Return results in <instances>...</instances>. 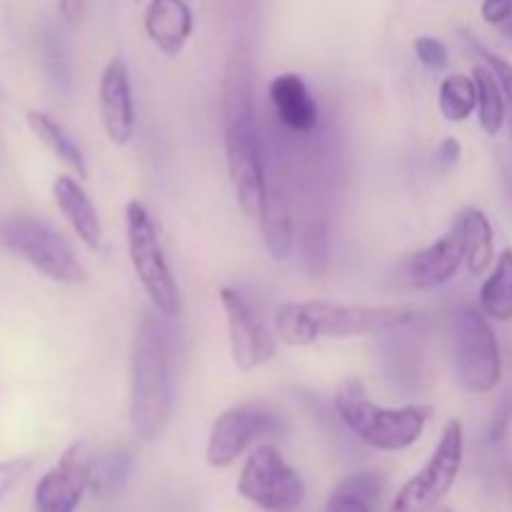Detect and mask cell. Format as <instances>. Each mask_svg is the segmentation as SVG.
Returning <instances> with one entry per match:
<instances>
[{
  "label": "cell",
  "mask_w": 512,
  "mask_h": 512,
  "mask_svg": "<svg viewBox=\"0 0 512 512\" xmlns=\"http://www.w3.org/2000/svg\"><path fill=\"white\" fill-rule=\"evenodd\" d=\"M25 120H28V128L33 130L35 138L65 165L75 173V178L83 180L88 178V160H85L83 148L75 143L73 135L63 128V123L53 118V115L43 113V110H28L25 113Z\"/></svg>",
  "instance_id": "44dd1931"
},
{
  "label": "cell",
  "mask_w": 512,
  "mask_h": 512,
  "mask_svg": "<svg viewBox=\"0 0 512 512\" xmlns=\"http://www.w3.org/2000/svg\"><path fill=\"white\" fill-rule=\"evenodd\" d=\"M130 468L128 453L120 448L110 450L108 455H100L93 463V483H90V490L95 495L113 493V490L120 488V483L125 480Z\"/></svg>",
  "instance_id": "d4e9b609"
},
{
  "label": "cell",
  "mask_w": 512,
  "mask_h": 512,
  "mask_svg": "<svg viewBox=\"0 0 512 512\" xmlns=\"http://www.w3.org/2000/svg\"><path fill=\"white\" fill-rule=\"evenodd\" d=\"M33 463V458H10L0 463V500L23 483L25 475L33 470Z\"/></svg>",
  "instance_id": "83f0119b"
},
{
  "label": "cell",
  "mask_w": 512,
  "mask_h": 512,
  "mask_svg": "<svg viewBox=\"0 0 512 512\" xmlns=\"http://www.w3.org/2000/svg\"><path fill=\"white\" fill-rule=\"evenodd\" d=\"M53 198L63 218L68 220L73 233L78 235L80 243L90 250L98 253L103 245V220H100L98 208L85 193L80 180L75 175H58L53 183Z\"/></svg>",
  "instance_id": "e0dca14e"
},
{
  "label": "cell",
  "mask_w": 512,
  "mask_h": 512,
  "mask_svg": "<svg viewBox=\"0 0 512 512\" xmlns=\"http://www.w3.org/2000/svg\"><path fill=\"white\" fill-rule=\"evenodd\" d=\"M465 460V430L458 418L440 433L428 463L410 475L390 503L388 512H438L440 503L455 488Z\"/></svg>",
  "instance_id": "52a82bcc"
},
{
  "label": "cell",
  "mask_w": 512,
  "mask_h": 512,
  "mask_svg": "<svg viewBox=\"0 0 512 512\" xmlns=\"http://www.w3.org/2000/svg\"><path fill=\"white\" fill-rule=\"evenodd\" d=\"M270 105L275 118L290 130V133L308 135L318 128L320 108L318 100L310 93L308 83L298 73H280L268 85Z\"/></svg>",
  "instance_id": "9a60e30c"
},
{
  "label": "cell",
  "mask_w": 512,
  "mask_h": 512,
  "mask_svg": "<svg viewBox=\"0 0 512 512\" xmlns=\"http://www.w3.org/2000/svg\"><path fill=\"white\" fill-rule=\"evenodd\" d=\"M98 105L110 143L128 145L135 135V100L128 65L123 58H113L103 68L98 85Z\"/></svg>",
  "instance_id": "4fadbf2b"
},
{
  "label": "cell",
  "mask_w": 512,
  "mask_h": 512,
  "mask_svg": "<svg viewBox=\"0 0 512 512\" xmlns=\"http://www.w3.org/2000/svg\"><path fill=\"white\" fill-rule=\"evenodd\" d=\"M388 480L375 470L350 473L330 490L323 512H380Z\"/></svg>",
  "instance_id": "d6986e66"
},
{
  "label": "cell",
  "mask_w": 512,
  "mask_h": 512,
  "mask_svg": "<svg viewBox=\"0 0 512 512\" xmlns=\"http://www.w3.org/2000/svg\"><path fill=\"white\" fill-rule=\"evenodd\" d=\"M175 390L170 345L165 330L153 318L140 320L130 355V428L135 438L153 443L173 418Z\"/></svg>",
  "instance_id": "3957f363"
},
{
  "label": "cell",
  "mask_w": 512,
  "mask_h": 512,
  "mask_svg": "<svg viewBox=\"0 0 512 512\" xmlns=\"http://www.w3.org/2000/svg\"><path fill=\"white\" fill-rule=\"evenodd\" d=\"M125 235H128V255L133 273L138 283L143 285L153 308L163 318H178V283H175L173 268H170L168 258H165L158 225H155L153 215H150V210L140 200H130L125 205Z\"/></svg>",
  "instance_id": "5b68a950"
},
{
  "label": "cell",
  "mask_w": 512,
  "mask_h": 512,
  "mask_svg": "<svg viewBox=\"0 0 512 512\" xmlns=\"http://www.w3.org/2000/svg\"><path fill=\"white\" fill-rule=\"evenodd\" d=\"M333 408L340 423L373 450L403 453L423 438L430 420L428 405H403L385 408L370 400L358 378H348L338 385Z\"/></svg>",
  "instance_id": "277c9868"
},
{
  "label": "cell",
  "mask_w": 512,
  "mask_h": 512,
  "mask_svg": "<svg viewBox=\"0 0 512 512\" xmlns=\"http://www.w3.org/2000/svg\"><path fill=\"white\" fill-rule=\"evenodd\" d=\"M260 230H263L265 250L273 260H285L293 253V210H290V198L285 193V185L270 173L268 188H265L263 208L258 215Z\"/></svg>",
  "instance_id": "ac0fdd59"
},
{
  "label": "cell",
  "mask_w": 512,
  "mask_h": 512,
  "mask_svg": "<svg viewBox=\"0 0 512 512\" xmlns=\"http://www.w3.org/2000/svg\"><path fill=\"white\" fill-rule=\"evenodd\" d=\"M455 378L468 393L485 395L503 380V353L490 318L475 305H463L453 325Z\"/></svg>",
  "instance_id": "8992f818"
},
{
  "label": "cell",
  "mask_w": 512,
  "mask_h": 512,
  "mask_svg": "<svg viewBox=\"0 0 512 512\" xmlns=\"http://www.w3.org/2000/svg\"><path fill=\"white\" fill-rule=\"evenodd\" d=\"M95 455L85 440H75L63 450L58 463L35 483V512H75L93 483Z\"/></svg>",
  "instance_id": "8fae6325"
},
{
  "label": "cell",
  "mask_w": 512,
  "mask_h": 512,
  "mask_svg": "<svg viewBox=\"0 0 512 512\" xmlns=\"http://www.w3.org/2000/svg\"><path fill=\"white\" fill-rule=\"evenodd\" d=\"M0 243L10 253L28 260L38 273L55 280V283L78 285L88 280V270L80 263L68 240L55 233L43 220L25 218V215L3 220L0 223Z\"/></svg>",
  "instance_id": "ba28073f"
},
{
  "label": "cell",
  "mask_w": 512,
  "mask_h": 512,
  "mask_svg": "<svg viewBox=\"0 0 512 512\" xmlns=\"http://www.w3.org/2000/svg\"><path fill=\"white\" fill-rule=\"evenodd\" d=\"M415 58L430 70H445L450 65V53L445 48L443 40L430 38V35H420L418 40L413 43Z\"/></svg>",
  "instance_id": "4316f807"
},
{
  "label": "cell",
  "mask_w": 512,
  "mask_h": 512,
  "mask_svg": "<svg viewBox=\"0 0 512 512\" xmlns=\"http://www.w3.org/2000/svg\"><path fill=\"white\" fill-rule=\"evenodd\" d=\"M440 113L448 123H465L478 110V88L473 75L450 73L438 88Z\"/></svg>",
  "instance_id": "cb8c5ba5"
},
{
  "label": "cell",
  "mask_w": 512,
  "mask_h": 512,
  "mask_svg": "<svg viewBox=\"0 0 512 512\" xmlns=\"http://www.w3.org/2000/svg\"><path fill=\"white\" fill-rule=\"evenodd\" d=\"M480 15L488 25H508L512 20V0H483Z\"/></svg>",
  "instance_id": "f1b7e54d"
},
{
  "label": "cell",
  "mask_w": 512,
  "mask_h": 512,
  "mask_svg": "<svg viewBox=\"0 0 512 512\" xmlns=\"http://www.w3.org/2000/svg\"><path fill=\"white\" fill-rule=\"evenodd\" d=\"M475 88H478V123L485 135L495 138L508 123V110H505V95L498 78L485 63L473 68Z\"/></svg>",
  "instance_id": "603a6c76"
},
{
  "label": "cell",
  "mask_w": 512,
  "mask_h": 512,
  "mask_svg": "<svg viewBox=\"0 0 512 512\" xmlns=\"http://www.w3.org/2000/svg\"><path fill=\"white\" fill-rule=\"evenodd\" d=\"M238 495L263 512H298L305 503V480L273 445L248 453L238 475Z\"/></svg>",
  "instance_id": "9c48e42d"
},
{
  "label": "cell",
  "mask_w": 512,
  "mask_h": 512,
  "mask_svg": "<svg viewBox=\"0 0 512 512\" xmlns=\"http://www.w3.org/2000/svg\"><path fill=\"white\" fill-rule=\"evenodd\" d=\"M470 45H473L475 53L483 58V63L493 70L495 78H498V83H500V88H503L505 110H508V128H510V138H512V63L510 60L500 58V55H495L493 50L483 48V45L475 43V40H470Z\"/></svg>",
  "instance_id": "484cf974"
},
{
  "label": "cell",
  "mask_w": 512,
  "mask_h": 512,
  "mask_svg": "<svg viewBox=\"0 0 512 512\" xmlns=\"http://www.w3.org/2000/svg\"><path fill=\"white\" fill-rule=\"evenodd\" d=\"M135 3H140V0H135Z\"/></svg>",
  "instance_id": "d6a6232c"
},
{
  "label": "cell",
  "mask_w": 512,
  "mask_h": 512,
  "mask_svg": "<svg viewBox=\"0 0 512 512\" xmlns=\"http://www.w3.org/2000/svg\"><path fill=\"white\" fill-rule=\"evenodd\" d=\"M143 28L160 53L175 58L193 35V10L185 0H150L143 13Z\"/></svg>",
  "instance_id": "2e32d148"
},
{
  "label": "cell",
  "mask_w": 512,
  "mask_h": 512,
  "mask_svg": "<svg viewBox=\"0 0 512 512\" xmlns=\"http://www.w3.org/2000/svg\"><path fill=\"white\" fill-rule=\"evenodd\" d=\"M223 130L225 160H228L230 183L243 215L258 220L268 188L270 165L265 155L263 133L258 123V108L253 90L240 70L228 75L223 90Z\"/></svg>",
  "instance_id": "7a4b0ae2"
},
{
  "label": "cell",
  "mask_w": 512,
  "mask_h": 512,
  "mask_svg": "<svg viewBox=\"0 0 512 512\" xmlns=\"http://www.w3.org/2000/svg\"><path fill=\"white\" fill-rule=\"evenodd\" d=\"M415 320L408 305H345L333 300H290L275 310L280 343L305 348L323 338H363L393 333Z\"/></svg>",
  "instance_id": "6da1fadb"
},
{
  "label": "cell",
  "mask_w": 512,
  "mask_h": 512,
  "mask_svg": "<svg viewBox=\"0 0 512 512\" xmlns=\"http://www.w3.org/2000/svg\"><path fill=\"white\" fill-rule=\"evenodd\" d=\"M275 428H278V420L275 415L265 413L263 408L233 405V408L223 410L210 425L205 460L210 468H230L248 453L255 440L265 438Z\"/></svg>",
  "instance_id": "7c38bea8"
},
{
  "label": "cell",
  "mask_w": 512,
  "mask_h": 512,
  "mask_svg": "<svg viewBox=\"0 0 512 512\" xmlns=\"http://www.w3.org/2000/svg\"><path fill=\"white\" fill-rule=\"evenodd\" d=\"M218 298L228 323L230 358L235 368L250 373L270 363L278 353V335L268 330L248 298L235 288H220Z\"/></svg>",
  "instance_id": "30bf717a"
},
{
  "label": "cell",
  "mask_w": 512,
  "mask_h": 512,
  "mask_svg": "<svg viewBox=\"0 0 512 512\" xmlns=\"http://www.w3.org/2000/svg\"><path fill=\"white\" fill-rule=\"evenodd\" d=\"M460 155H463V145H460V140L453 138V135L440 140L438 148H435V158H438V165H443V168H453L460 160Z\"/></svg>",
  "instance_id": "f546056e"
},
{
  "label": "cell",
  "mask_w": 512,
  "mask_h": 512,
  "mask_svg": "<svg viewBox=\"0 0 512 512\" xmlns=\"http://www.w3.org/2000/svg\"><path fill=\"white\" fill-rule=\"evenodd\" d=\"M465 265V250H463V235H460V225L453 223V228L445 235H440L435 243L428 248L418 250L413 258L408 260V283L418 290H435L448 285L460 268Z\"/></svg>",
  "instance_id": "5bb4252c"
},
{
  "label": "cell",
  "mask_w": 512,
  "mask_h": 512,
  "mask_svg": "<svg viewBox=\"0 0 512 512\" xmlns=\"http://www.w3.org/2000/svg\"><path fill=\"white\" fill-rule=\"evenodd\" d=\"M478 308L485 318L508 323L512 320V250H503L495 258L488 278L483 280L478 293Z\"/></svg>",
  "instance_id": "7402d4cb"
},
{
  "label": "cell",
  "mask_w": 512,
  "mask_h": 512,
  "mask_svg": "<svg viewBox=\"0 0 512 512\" xmlns=\"http://www.w3.org/2000/svg\"><path fill=\"white\" fill-rule=\"evenodd\" d=\"M58 10L68 23H80L85 13V0H58Z\"/></svg>",
  "instance_id": "4dcf8cb0"
},
{
  "label": "cell",
  "mask_w": 512,
  "mask_h": 512,
  "mask_svg": "<svg viewBox=\"0 0 512 512\" xmlns=\"http://www.w3.org/2000/svg\"><path fill=\"white\" fill-rule=\"evenodd\" d=\"M455 223L460 225V235H463V250H465V268L473 278L488 273L495 265V233L490 225L488 215L478 208H468L458 215Z\"/></svg>",
  "instance_id": "ffe728a7"
},
{
  "label": "cell",
  "mask_w": 512,
  "mask_h": 512,
  "mask_svg": "<svg viewBox=\"0 0 512 512\" xmlns=\"http://www.w3.org/2000/svg\"><path fill=\"white\" fill-rule=\"evenodd\" d=\"M438 512H453V510H438Z\"/></svg>",
  "instance_id": "1f68e13d"
}]
</instances>
